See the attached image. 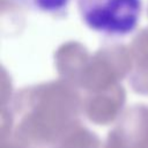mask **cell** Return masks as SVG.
<instances>
[{
  "mask_svg": "<svg viewBox=\"0 0 148 148\" xmlns=\"http://www.w3.org/2000/svg\"><path fill=\"white\" fill-rule=\"evenodd\" d=\"M76 7L86 27L111 38L134 32L142 14V0H76Z\"/></svg>",
  "mask_w": 148,
  "mask_h": 148,
  "instance_id": "1",
  "label": "cell"
},
{
  "mask_svg": "<svg viewBox=\"0 0 148 148\" xmlns=\"http://www.w3.org/2000/svg\"><path fill=\"white\" fill-rule=\"evenodd\" d=\"M16 6L27 10L50 15L53 17L65 16L72 0H10Z\"/></svg>",
  "mask_w": 148,
  "mask_h": 148,
  "instance_id": "2",
  "label": "cell"
}]
</instances>
